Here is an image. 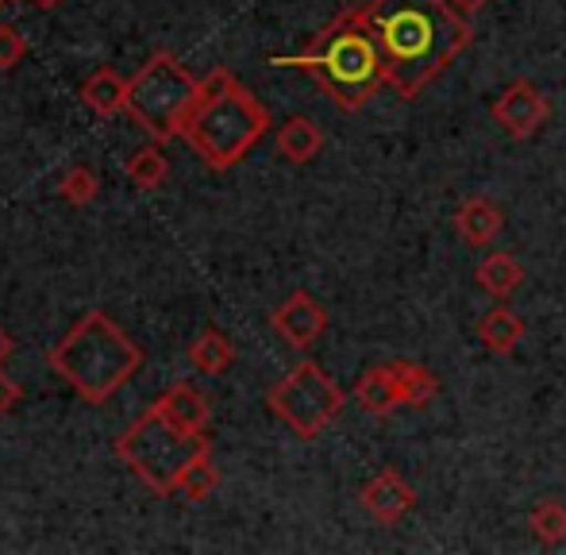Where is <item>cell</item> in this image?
Instances as JSON below:
<instances>
[{"label":"cell","instance_id":"obj_21","mask_svg":"<svg viewBox=\"0 0 566 555\" xmlns=\"http://www.w3.org/2000/svg\"><path fill=\"white\" fill-rule=\"evenodd\" d=\"M217 486H220V471H217V463H212L209 451H205V455H197L193 463L178 474V486H174V494H181L186 502H205V498H209Z\"/></svg>","mask_w":566,"mask_h":555},{"label":"cell","instance_id":"obj_11","mask_svg":"<svg viewBox=\"0 0 566 555\" xmlns=\"http://www.w3.org/2000/svg\"><path fill=\"white\" fill-rule=\"evenodd\" d=\"M505 228V212L490 197H470L454 209V232L467 248H490Z\"/></svg>","mask_w":566,"mask_h":555},{"label":"cell","instance_id":"obj_2","mask_svg":"<svg viewBox=\"0 0 566 555\" xmlns=\"http://www.w3.org/2000/svg\"><path fill=\"white\" fill-rule=\"evenodd\" d=\"M277 66H297L301 74H308L343 113L366 108L374 93L389 85L386 54H381L374 31L363 23L358 8H347L332 23H324L308 39L305 51L293 54V59H277Z\"/></svg>","mask_w":566,"mask_h":555},{"label":"cell","instance_id":"obj_8","mask_svg":"<svg viewBox=\"0 0 566 555\" xmlns=\"http://www.w3.org/2000/svg\"><path fill=\"white\" fill-rule=\"evenodd\" d=\"M490 116L509 139L524 143L547 124V116H552V101H547V93L539 90V85H532L521 77V82H513L497 101H493Z\"/></svg>","mask_w":566,"mask_h":555},{"label":"cell","instance_id":"obj_9","mask_svg":"<svg viewBox=\"0 0 566 555\" xmlns=\"http://www.w3.org/2000/svg\"><path fill=\"white\" fill-rule=\"evenodd\" d=\"M270 324H274V332L290 347H297V352H308V347H313L316 339L328 332V308H324L321 301L313 297V293L297 290V293H290V297H285L282 305L274 308Z\"/></svg>","mask_w":566,"mask_h":555},{"label":"cell","instance_id":"obj_27","mask_svg":"<svg viewBox=\"0 0 566 555\" xmlns=\"http://www.w3.org/2000/svg\"><path fill=\"white\" fill-rule=\"evenodd\" d=\"M8 355H12V336H8V332L0 328V363H4Z\"/></svg>","mask_w":566,"mask_h":555},{"label":"cell","instance_id":"obj_5","mask_svg":"<svg viewBox=\"0 0 566 555\" xmlns=\"http://www.w3.org/2000/svg\"><path fill=\"white\" fill-rule=\"evenodd\" d=\"M209 451V436L189 432V428L174 425L163 413V406H150L143 417H135V425L116 440V455L135 471V479L147 482V490H155L158 498H170L178 486V474L193 463L197 455Z\"/></svg>","mask_w":566,"mask_h":555},{"label":"cell","instance_id":"obj_23","mask_svg":"<svg viewBox=\"0 0 566 555\" xmlns=\"http://www.w3.org/2000/svg\"><path fill=\"white\" fill-rule=\"evenodd\" d=\"M59 193L66 197V201H74V205H90L93 197L101 193V181H97V174H93L90 166H70V170L62 174V181H59Z\"/></svg>","mask_w":566,"mask_h":555},{"label":"cell","instance_id":"obj_14","mask_svg":"<svg viewBox=\"0 0 566 555\" xmlns=\"http://www.w3.org/2000/svg\"><path fill=\"white\" fill-rule=\"evenodd\" d=\"M158 406H163V413L170 417L174 425L189 428V432H205V428H209V401L189 383H174L170 390L158 398Z\"/></svg>","mask_w":566,"mask_h":555},{"label":"cell","instance_id":"obj_13","mask_svg":"<svg viewBox=\"0 0 566 555\" xmlns=\"http://www.w3.org/2000/svg\"><path fill=\"white\" fill-rule=\"evenodd\" d=\"M521 339H524V321L505 305V301L493 305L490 313L478 321V344H482L490 355H513L516 347H521Z\"/></svg>","mask_w":566,"mask_h":555},{"label":"cell","instance_id":"obj_26","mask_svg":"<svg viewBox=\"0 0 566 555\" xmlns=\"http://www.w3.org/2000/svg\"><path fill=\"white\" fill-rule=\"evenodd\" d=\"M451 4H454V8H462V12H467V15H474L478 8H485V4H490V0H451Z\"/></svg>","mask_w":566,"mask_h":555},{"label":"cell","instance_id":"obj_28","mask_svg":"<svg viewBox=\"0 0 566 555\" xmlns=\"http://www.w3.org/2000/svg\"><path fill=\"white\" fill-rule=\"evenodd\" d=\"M35 4H39V8H43V12H51V8H59V4H62V0H35Z\"/></svg>","mask_w":566,"mask_h":555},{"label":"cell","instance_id":"obj_17","mask_svg":"<svg viewBox=\"0 0 566 555\" xmlns=\"http://www.w3.org/2000/svg\"><path fill=\"white\" fill-rule=\"evenodd\" d=\"M324 147V136L321 128H316V121H308V116H293V121H285L282 128H277V150H282V158H290V163H308V158H316V150Z\"/></svg>","mask_w":566,"mask_h":555},{"label":"cell","instance_id":"obj_15","mask_svg":"<svg viewBox=\"0 0 566 555\" xmlns=\"http://www.w3.org/2000/svg\"><path fill=\"white\" fill-rule=\"evenodd\" d=\"M474 282L482 285L490 297H497V301H509L516 290H521V282H524V266L516 263L509 251H493V255H485L482 263H478V271H474Z\"/></svg>","mask_w":566,"mask_h":555},{"label":"cell","instance_id":"obj_18","mask_svg":"<svg viewBox=\"0 0 566 555\" xmlns=\"http://www.w3.org/2000/svg\"><path fill=\"white\" fill-rule=\"evenodd\" d=\"M394 378H397V390H401V406L409 409H424L440 394V378L424 363H405V359L394 363Z\"/></svg>","mask_w":566,"mask_h":555},{"label":"cell","instance_id":"obj_22","mask_svg":"<svg viewBox=\"0 0 566 555\" xmlns=\"http://www.w3.org/2000/svg\"><path fill=\"white\" fill-rule=\"evenodd\" d=\"M170 174V163L158 147H143L127 158V178H132L135 189H158Z\"/></svg>","mask_w":566,"mask_h":555},{"label":"cell","instance_id":"obj_10","mask_svg":"<svg viewBox=\"0 0 566 555\" xmlns=\"http://www.w3.org/2000/svg\"><path fill=\"white\" fill-rule=\"evenodd\" d=\"M358 502H363V510L370 513L378 525H397V521L409 517V510L417 505V490L401 479V471L386 467V471H378L366 482Z\"/></svg>","mask_w":566,"mask_h":555},{"label":"cell","instance_id":"obj_4","mask_svg":"<svg viewBox=\"0 0 566 555\" xmlns=\"http://www.w3.org/2000/svg\"><path fill=\"white\" fill-rule=\"evenodd\" d=\"M46 363L82 394L90 406H105L108 398L139 370L143 352L116 328L101 308L85 313L54 347H46Z\"/></svg>","mask_w":566,"mask_h":555},{"label":"cell","instance_id":"obj_3","mask_svg":"<svg viewBox=\"0 0 566 555\" xmlns=\"http://www.w3.org/2000/svg\"><path fill=\"white\" fill-rule=\"evenodd\" d=\"M266 132L270 113L262 108V101L228 70H212L209 77H201L197 105L181 128V139L201 155L209 170H231Z\"/></svg>","mask_w":566,"mask_h":555},{"label":"cell","instance_id":"obj_19","mask_svg":"<svg viewBox=\"0 0 566 555\" xmlns=\"http://www.w3.org/2000/svg\"><path fill=\"white\" fill-rule=\"evenodd\" d=\"M231 359H235V347H231V339L217 328L201 332L197 344L189 347V363H193L201 375H224L231 367Z\"/></svg>","mask_w":566,"mask_h":555},{"label":"cell","instance_id":"obj_24","mask_svg":"<svg viewBox=\"0 0 566 555\" xmlns=\"http://www.w3.org/2000/svg\"><path fill=\"white\" fill-rule=\"evenodd\" d=\"M23 54H28V39L12 23H0V70H12Z\"/></svg>","mask_w":566,"mask_h":555},{"label":"cell","instance_id":"obj_6","mask_svg":"<svg viewBox=\"0 0 566 555\" xmlns=\"http://www.w3.org/2000/svg\"><path fill=\"white\" fill-rule=\"evenodd\" d=\"M201 77H193L170 51H158L127 77V101L124 113L139 124L155 143H166L181 136L189 113L197 105Z\"/></svg>","mask_w":566,"mask_h":555},{"label":"cell","instance_id":"obj_25","mask_svg":"<svg viewBox=\"0 0 566 555\" xmlns=\"http://www.w3.org/2000/svg\"><path fill=\"white\" fill-rule=\"evenodd\" d=\"M15 406H20V386H15L4 370H0V417L12 413Z\"/></svg>","mask_w":566,"mask_h":555},{"label":"cell","instance_id":"obj_12","mask_svg":"<svg viewBox=\"0 0 566 555\" xmlns=\"http://www.w3.org/2000/svg\"><path fill=\"white\" fill-rule=\"evenodd\" d=\"M355 401L366 409L370 417H389L401 409V390H397L394 378V363L386 367H370L363 370V378L355 383Z\"/></svg>","mask_w":566,"mask_h":555},{"label":"cell","instance_id":"obj_7","mask_svg":"<svg viewBox=\"0 0 566 555\" xmlns=\"http://www.w3.org/2000/svg\"><path fill=\"white\" fill-rule=\"evenodd\" d=\"M266 406H270V413L282 420V425H290L301 440H316V436L343 413L347 398H343L339 383L321 363L301 359L282 383L270 386Z\"/></svg>","mask_w":566,"mask_h":555},{"label":"cell","instance_id":"obj_20","mask_svg":"<svg viewBox=\"0 0 566 555\" xmlns=\"http://www.w3.org/2000/svg\"><path fill=\"white\" fill-rule=\"evenodd\" d=\"M528 528L539 544H547V548L563 544L566 541V505L559 498H539L528 513Z\"/></svg>","mask_w":566,"mask_h":555},{"label":"cell","instance_id":"obj_16","mask_svg":"<svg viewBox=\"0 0 566 555\" xmlns=\"http://www.w3.org/2000/svg\"><path fill=\"white\" fill-rule=\"evenodd\" d=\"M82 101L97 116H116L119 108H124V101H127V77H119L113 66H101L97 74L85 77Z\"/></svg>","mask_w":566,"mask_h":555},{"label":"cell","instance_id":"obj_1","mask_svg":"<svg viewBox=\"0 0 566 555\" xmlns=\"http://www.w3.org/2000/svg\"><path fill=\"white\" fill-rule=\"evenodd\" d=\"M363 23L386 54V82L412 101L474 43V20L451 0H370Z\"/></svg>","mask_w":566,"mask_h":555}]
</instances>
